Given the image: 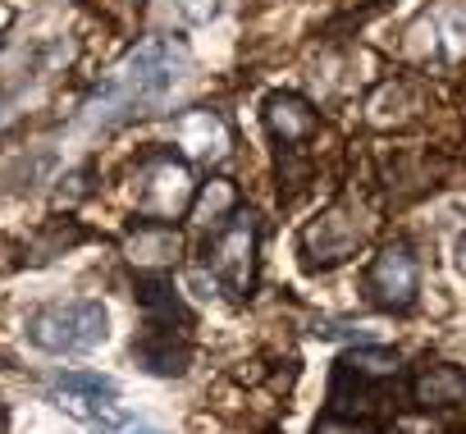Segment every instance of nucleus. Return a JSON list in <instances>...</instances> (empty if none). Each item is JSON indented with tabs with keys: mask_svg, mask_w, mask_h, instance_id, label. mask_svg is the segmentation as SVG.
Instances as JSON below:
<instances>
[{
	"mask_svg": "<svg viewBox=\"0 0 466 434\" xmlns=\"http://www.w3.org/2000/svg\"><path fill=\"white\" fill-rule=\"evenodd\" d=\"M187 69V51L183 42L174 37H147L137 42L119 65L115 74L101 83L96 101L87 106V124H128V119H142L151 115L156 106H165V96L174 92V83L183 78Z\"/></svg>",
	"mask_w": 466,
	"mask_h": 434,
	"instance_id": "nucleus-1",
	"label": "nucleus"
},
{
	"mask_svg": "<svg viewBox=\"0 0 466 434\" xmlns=\"http://www.w3.org/2000/svg\"><path fill=\"white\" fill-rule=\"evenodd\" d=\"M257 252H261V215L257 210H233L228 220H219L201 247V266L210 270V279L233 298L243 302L257 288Z\"/></svg>",
	"mask_w": 466,
	"mask_h": 434,
	"instance_id": "nucleus-2",
	"label": "nucleus"
},
{
	"mask_svg": "<svg viewBox=\"0 0 466 434\" xmlns=\"http://www.w3.org/2000/svg\"><path fill=\"white\" fill-rule=\"evenodd\" d=\"M24 329H28V343H33L37 352L83 357V352H96V348L110 338V311H106V302H96V298L51 302V307H37Z\"/></svg>",
	"mask_w": 466,
	"mask_h": 434,
	"instance_id": "nucleus-3",
	"label": "nucleus"
},
{
	"mask_svg": "<svg viewBox=\"0 0 466 434\" xmlns=\"http://www.w3.org/2000/svg\"><path fill=\"white\" fill-rule=\"evenodd\" d=\"M192 197H197V178H192V165L174 151H151L142 165H137V178H133V206H137V220H160V225H174L192 210Z\"/></svg>",
	"mask_w": 466,
	"mask_h": 434,
	"instance_id": "nucleus-4",
	"label": "nucleus"
},
{
	"mask_svg": "<svg viewBox=\"0 0 466 434\" xmlns=\"http://www.w3.org/2000/svg\"><path fill=\"white\" fill-rule=\"evenodd\" d=\"M366 302L384 316H407L420 302V261L407 243H389L366 270Z\"/></svg>",
	"mask_w": 466,
	"mask_h": 434,
	"instance_id": "nucleus-5",
	"label": "nucleus"
},
{
	"mask_svg": "<svg viewBox=\"0 0 466 434\" xmlns=\"http://www.w3.org/2000/svg\"><path fill=\"white\" fill-rule=\"evenodd\" d=\"M398 370H402V357H398L393 348H380V343H357V348H348V352L334 361V384H329L334 411H348L357 393L370 398L380 384L398 379Z\"/></svg>",
	"mask_w": 466,
	"mask_h": 434,
	"instance_id": "nucleus-6",
	"label": "nucleus"
},
{
	"mask_svg": "<svg viewBox=\"0 0 466 434\" xmlns=\"http://www.w3.org/2000/svg\"><path fill=\"white\" fill-rule=\"evenodd\" d=\"M361 238H366V229L357 225L352 210H343V206L339 210H325L320 220H311L302 229V266L311 275L316 270H334V266H343V261L357 257Z\"/></svg>",
	"mask_w": 466,
	"mask_h": 434,
	"instance_id": "nucleus-7",
	"label": "nucleus"
},
{
	"mask_svg": "<svg viewBox=\"0 0 466 434\" xmlns=\"http://www.w3.org/2000/svg\"><path fill=\"white\" fill-rule=\"evenodd\" d=\"M56 407H65L69 416L87 420V425H115V420H128L119 411V384L110 375H96V370H69L56 379Z\"/></svg>",
	"mask_w": 466,
	"mask_h": 434,
	"instance_id": "nucleus-8",
	"label": "nucleus"
},
{
	"mask_svg": "<svg viewBox=\"0 0 466 434\" xmlns=\"http://www.w3.org/2000/svg\"><path fill=\"white\" fill-rule=\"evenodd\" d=\"M133 361H137V370H147V375H165V379L183 375V370L192 366L187 329L147 320V325H142V334L133 338Z\"/></svg>",
	"mask_w": 466,
	"mask_h": 434,
	"instance_id": "nucleus-9",
	"label": "nucleus"
},
{
	"mask_svg": "<svg viewBox=\"0 0 466 434\" xmlns=\"http://www.w3.org/2000/svg\"><path fill=\"white\" fill-rule=\"evenodd\" d=\"M261 124L284 151H298L320 133V110L298 92H270L261 106Z\"/></svg>",
	"mask_w": 466,
	"mask_h": 434,
	"instance_id": "nucleus-10",
	"label": "nucleus"
},
{
	"mask_svg": "<svg viewBox=\"0 0 466 434\" xmlns=\"http://www.w3.org/2000/svg\"><path fill=\"white\" fill-rule=\"evenodd\" d=\"M407 393L420 411H452L466 402V366L457 361H420L407 379Z\"/></svg>",
	"mask_w": 466,
	"mask_h": 434,
	"instance_id": "nucleus-11",
	"label": "nucleus"
},
{
	"mask_svg": "<svg viewBox=\"0 0 466 434\" xmlns=\"http://www.w3.org/2000/svg\"><path fill=\"white\" fill-rule=\"evenodd\" d=\"M124 257L142 270V275H165L178 257H183V238L174 225L160 220H137L124 238Z\"/></svg>",
	"mask_w": 466,
	"mask_h": 434,
	"instance_id": "nucleus-12",
	"label": "nucleus"
},
{
	"mask_svg": "<svg viewBox=\"0 0 466 434\" xmlns=\"http://www.w3.org/2000/svg\"><path fill=\"white\" fill-rule=\"evenodd\" d=\"M174 137L178 146H187L192 160H219L228 151V128L215 110H187L174 119Z\"/></svg>",
	"mask_w": 466,
	"mask_h": 434,
	"instance_id": "nucleus-13",
	"label": "nucleus"
},
{
	"mask_svg": "<svg viewBox=\"0 0 466 434\" xmlns=\"http://www.w3.org/2000/svg\"><path fill=\"white\" fill-rule=\"evenodd\" d=\"M137 307H142L147 320H156V325H178V329L192 325V311H187V302L178 298V288H174L169 275H137Z\"/></svg>",
	"mask_w": 466,
	"mask_h": 434,
	"instance_id": "nucleus-14",
	"label": "nucleus"
},
{
	"mask_svg": "<svg viewBox=\"0 0 466 434\" xmlns=\"http://www.w3.org/2000/svg\"><path fill=\"white\" fill-rule=\"evenodd\" d=\"M238 210V187H233V178H210V183H197V197H192V220L215 229L219 220H228V215Z\"/></svg>",
	"mask_w": 466,
	"mask_h": 434,
	"instance_id": "nucleus-15",
	"label": "nucleus"
},
{
	"mask_svg": "<svg viewBox=\"0 0 466 434\" xmlns=\"http://www.w3.org/2000/svg\"><path fill=\"white\" fill-rule=\"evenodd\" d=\"M430 37H443V46H448V56H452V60H457V56H466V10L443 5V10L430 19Z\"/></svg>",
	"mask_w": 466,
	"mask_h": 434,
	"instance_id": "nucleus-16",
	"label": "nucleus"
},
{
	"mask_svg": "<svg viewBox=\"0 0 466 434\" xmlns=\"http://www.w3.org/2000/svg\"><path fill=\"white\" fill-rule=\"evenodd\" d=\"M78 238H83V229H74V225H69V229H60V225H51V234H46V243H33V257H28V261H33V266H42V261H51V257H60L65 247H74Z\"/></svg>",
	"mask_w": 466,
	"mask_h": 434,
	"instance_id": "nucleus-17",
	"label": "nucleus"
},
{
	"mask_svg": "<svg viewBox=\"0 0 466 434\" xmlns=\"http://www.w3.org/2000/svg\"><path fill=\"white\" fill-rule=\"evenodd\" d=\"M311 434H375L370 420H357V416H343V411H329L325 420H316Z\"/></svg>",
	"mask_w": 466,
	"mask_h": 434,
	"instance_id": "nucleus-18",
	"label": "nucleus"
},
{
	"mask_svg": "<svg viewBox=\"0 0 466 434\" xmlns=\"http://www.w3.org/2000/svg\"><path fill=\"white\" fill-rule=\"evenodd\" d=\"M178 10L187 24H210L215 10H219V0H178Z\"/></svg>",
	"mask_w": 466,
	"mask_h": 434,
	"instance_id": "nucleus-19",
	"label": "nucleus"
},
{
	"mask_svg": "<svg viewBox=\"0 0 466 434\" xmlns=\"http://www.w3.org/2000/svg\"><path fill=\"white\" fill-rule=\"evenodd\" d=\"M96 434H169V429L142 425V420H115V425H96Z\"/></svg>",
	"mask_w": 466,
	"mask_h": 434,
	"instance_id": "nucleus-20",
	"label": "nucleus"
},
{
	"mask_svg": "<svg viewBox=\"0 0 466 434\" xmlns=\"http://www.w3.org/2000/svg\"><path fill=\"white\" fill-rule=\"evenodd\" d=\"M452 266H457V275L466 279V234L457 238V247H452Z\"/></svg>",
	"mask_w": 466,
	"mask_h": 434,
	"instance_id": "nucleus-21",
	"label": "nucleus"
},
{
	"mask_svg": "<svg viewBox=\"0 0 466 434\" xmlns=\"http://www.w3.org/2000/svg\"><path fill=\"white\" fill-rule=\"evenodd\" d=\"M0 429H5V407H0Z\"/></svg>",
	"mask_w": 466,
	"mask_h": 434,
	"instance_id": "nucleus-22",
	"label": "nucleus"
},
{
	"mask_svg": "<svg viewBox=\"0 0 466 434\" xmlns=\"http://www.w3.org/2000/svg\"><path fill=\"white\" fill-rule=\"evenodd\" d=\"M133 5H142V0H133Z\"/></svg>",
	"mask_w": 466,
	"mask_h": 434,
	"instance_id": "nucleus-23",
	"label": "nucleus"
}]
</instances>
